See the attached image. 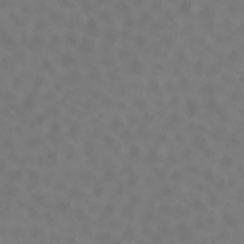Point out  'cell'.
Here are the masks:
<instances>
[{"label": "cell", "instance_id": "cell-1", "mask_svg": "<svg viewBox=\"0 0 244 244\" xmlns=\"http://www.w3.org/2000/svg\"><path fill=\"white\" fill-rule=\"evenodd\" d=\"M93 48H96V42H93V38H92V36L80 38V42H78V52H80V54H84V55L92 54Z\"/></svg>", "mask_w": 244, "mask_h": 244}, {"label": "cell", "instance_id": "cell-2", "mask_svg": "<svg viewBox=\"0 0 244 244\" xmlns=\"http://www.w3.org/2000/svg\"><path fill=\"white\" fill-rule=\"evenodd\" d=\"M84 27H86V32L90 36H96L97 32H99V23H97V19H93V17H88Z\"/></svg>", "mask_w": 244, "mask_h": 244}, {"label": "cell", "instance_id": "cell-3", "mask_svg": "<svg viewBox=\"0 0 244 244\" xmlns=\"http://www.w3.org/2000/svg\"><path fill=\"white\" fill-rule=\"evenodd\" d=\"M44 44H46V38L42 36V34H32V36L29 38V48H32V50H40Z\"/></svg>", "mask_w": 244, "mask_h": 244}, {"label": "cell", "instance_id": "cell-4", "mask_svg": "<svg viewBox=\"0 0 244 244\" xmlns=\"http://www.w3.org/2000/svg\"><path fill=\"white\" fill-rule=\"evenodd\" d=\"M59 65L63 67V69H71V67H74L76 65V59H74L71 54H63L59 57Z\"/></svg>", "mask_w": 244, "mask_h": 244}, {"label": "cell", "instance_id": "cell-5", "mask_svg": "<svg viewBox=\"0 0 244 244\" xmlns=\"http://www.w3.org/2000/svg\"><path fill=\"white\" fill-rule=\"evenodd\" d=\"M175 233H177V236H179L181 240H183V239H189V236H191V227L185 225V223H179L177 229H175Z\"/></svg>", "mask_w": 244, "mask_h": 244}, {"label": "cell", "instance_id": "cell-6", "mask_svg": "<svg viewBox=\"0 0 244 244\" xmlns=\"http://www.w3.org/2000/svg\"><path fill=\"white\" fill-rule=\"evenodd\" d=\"M116 40H118V31H116V29H107L105 42H107V44H115Z\"/></svg>", "mask_w": 244, "mask_h": 244}, {"label": "cell", "instance_id": "cell-7", "mask_svg": "<svg viewBox=\"0 0 244 244\" xmlns=\"http://www.w3.org/2000/svg\"><path fill=\"white\" fill-rule=\"evenodd\" d=\"M2 46L8 48V50H12V48H15V38H12L8 34V32H2Z\"/></svg>", "mask_w": 244, "mask_h": 244}, {"label": "cell", "instance_id": "cell-8", "mask_svg": "<svg viewBox=\"0 0 244 244\" xmlns=\"http://www.w3.org/2000/svg\"><path fill=\"white\" fill-rule=\"evenodd\" d=\"M15 193H17V187H15V183H6V185H4V197H6V198L15 197Z\"/></svg>", "mask_w": 244, "mask_h": 244}, {"label": "cell", "instance_id": "cell-9", "mask_svg": "<svg viewBox=\"0 0 244 244\" xmlns=\"http://www.w3.org/2000/svg\"><path fill=\"white\" fill-rule=\"evenodd\" d=\"M65 42H67V44H78L80 38L76 36V32H74V31H67V32H65Z\"/></svg>", "mask_w": 244, "mask_h": 244}, {"label": "cell", "instance_id": "cell-10", "mask_svg": "<svg viewBox=\"0 0 244 244\" xmlns=\"http://www.w3.org/2000/svg\"><path fill=\"white\" fill-rule=\"evenodd\" d=\"M6 175H8L10 183H14V181H19V179H21V175H23V174H21V170H19V168H15V170H10Z\"/></svg>", "mask_w": 244, "mask_h": 244}, {"label": "cell", "instance_id": "cell-11", "mask_svg": "<svg viewBox=\"0 0 244 244\" xmlns=\"http://www.w3.org/2000/svg\"><path fill=\"white\" fill-rule=\"evenodd\" d=\"M38 179H40V174H38L36 170H32L31 174H29V189L34 187V185H38Z\"/></svg>", "mask_w": 244, "mask_h": 244}, {"label": "cell", "instance_id": "cell-12", "mask_svg": "<svg viewBox=\"0 0 244 244\" xmlns=\"http://www.w3.org/2000/svg\"><path fill=\"white\" fill-rule=\"evenodd\" d=\"M197 111H198V103L189 97V99H187V115H195Z\"/></svg>", "mask_w": 244, "mask_h": 244}, {"label": "cell", "instance_id": "cell-13", "mask_svg": "<svg viewBox=\"0 0 244 244\" xmlns=\"http://www.w3.org/2000/svg\"><path fill=\"white\" fill-rule=\"evenodd\" d=\"M115 8L118 10V12H122L124 15H130V4H128V2H116Z\"/></svg>", "mask_w": 244, "mask_h": 244}, {"label": "cell", "instance_id": "cell-14", "mask_svg": "<svg viewBox=\"0 0 244 244\" xmlns=\"http://www.w3.org/2000/svg\"><path fill=\"white\" fill-rule=\"evenodd\" d=\"M219 164H221V168H233V164H235V160H233V158L231 157H221L219 158Z\"/></svg>", "mask_w": 244, "mask_h": 244}, {"label": "cell", "instance_id": "cell-15", "mask_svg": "<svg viewBox=\"0 0 244 244\" xmlns=\"http://www.w3.org/2000/svg\"><path fill=\"white\" fill-rule=\"evenodd\" d=\"M134 44L137 48H145V46H147V38L143 36V34H137V36L134 38Z\"/></svg>", "mask_w": 244, "mask_h": 244}, {"label": "cell", "instance_id": "cell-16", "mask_svg": "<svg viewBox=\"0 0 244 244\" xmlns=\"http://www.w3.org/2000/svg\"><path fill=\"white\" fill-rule=\"evenodd\" d=\"M200 90H202L204 96H212V93H214V84L206 82V84H202V86H200Z\"/></svg>", "mask_w": 244, "mask_h": 244}, {"label": "cell", "instance_id": "cell-17", "mask_svg": "<svg viewBox=\"0 0 244 244\" xmlns=\"http://www.w3.org/2000/svg\"><path fill=\"white\" fill-rule=\"evenodd\" d=\"M32 107H34V99H32V97H25V99H23V109L31 111Z\"/></svg>", "mask_w": 244, "mask_h": 244}, {"label": "cell", "instance_id": "cell-18", "mask_svg": "<svg viewBox=\"0 0 244 244\" xmlns=\"http://www.w3.org/2000/svg\"><path fill=\"white\" fill-rule=\"evenodd\" d=\"M57 210H59V212H69V202H67V200H59V202H57Z\"/></svg>", "mask_w": 244, "mask_h": 244}, {"label": "cell", "instance_id": "cell-19", "mask_svg": "<svg viewBox=\"0 0 244 244\" xmlns=\"http://www.w3.org/2000/svg\"><path fill=\"white\" fill-rule=\"evenodd\" d=\"M141 71H143L141 61H132V73H141Z\"/></svg>", "mask_w": 244, "mask_h": 244}, {"label": "cell", "instance_id": "cell-20", "mask_svg": "<svg viewBox=\"0 0 244 244\" xmlns=\"http://www.w3.org/2000/svg\"><path fill=\"white\" fill-rule=\"evenodd\" d=\"M139 153H141V149H139L137 145H132V147H130V157H132V158L139 157Z\"/></svg>", "mask_w": 244, "mask_h": 244}, {"label": "cell", "instance_id": "cell-21", "mask_svg": "<svg viewBox=\"0 0 244 244\" xmlns=\"http://www.w3.org/2000/svg\"><path fill=\"white\" fill-rule=\"evenodd\" d=\"M223 221H225L227 225H235V216H233V214H225V216H223Z\"/></svg>", "mask_w": 244, "mask_h": 244}, {"label": "cell", "instance_id": "cell-22", "mask_svg": "<svg viewBox=\"0 0 244 244\" xmlns=\"http://www.w3.org/2000/svg\"><path fill=\"white\" fill-rule=\"evenodd\" d=\"M42 120H44V115H42V113H38V115L32 116V124L38 126V124H42Z\"/></svg>", "mask_w": 244, "mask_h": 244}, {"label": "cell", "instance_id": "cell-23", "mask_svg": "<svg viewBox=\"0 0 244 244\" xmlns=\"http://www.w3.org/2000/svg\"><path fill=\"white\" fill-rule=\"evenodd\" d=\"M42 139L40 137H32V139H27V145L29 147H36V145H40Z\"/></svg>", "mask_w": 244, "mask_h": 244}, {"label": "cell", "instance_id": "cell-24", "mask_svg": "<svg viewBox=\"0 0 244 244\" xmlns=\"http://www.w3.org/2000/svg\"><path fill=\"white\" fill-rule=\"evenodd\" d=\"M124 239H126V240L134 239V227H126V231H124Z\"/></svg>", "mask_w": 244, "mask_h": 244}, {"label": "cell", "instance_id": "cell-25", "mask_svg": "<svg viewBox=\"0 0 244 244\" xmlns=\"http://www.w3.org/2000/svg\"><path fill=\"white\" fill-rule=\"evenodd\" d=\"M193 145H195V147H204V137H202V135H197L195 141H193Z\"/></svg>", "mask_w": 244, "mask_h": 244}, {"label": "cell", "instance_id": "cell-26", "mask_svg": "<svg viewBox=\"0 0 244 244\" xmlns=\"http://www.w3.org/2000/svg\"><path fill=\"white\" fill-rule=\"evenodd\" d=\"M236 57H239V52H236V50H231L229 54H227V59H231V61H235Z\"/></svg>", "mask_w": 244, "mask_h": 244}, {"label": "cell", "instance_id": "cell-27", "mask_svg": "<svg viewBox=\"0 0 244 244\" xmlns=\"http://www.w3.org/2000/svg\"><path fill=\"white\" fill-rule=\"evenodd\" d=\"M179 10H181V12H189V10H191V4H189V2H181V4H179Z\"/></svg>", "mask_w": 244, "mask_h": 244}, {"label": "cell", "instance_id": "cell-28", "mask_svg": "<svg viewBox=\"0 0 244 244\" xmlns=\"http://www.w3.org/2000/svg\"><path fill=\"white\" fill-rule=\"evenodd\" d=\"M191 206H193V208H197V210H202V208H204V204L200 202V200H193V202H191Z\"/></svg>", "mask_w": 244, "mask_h": 244}, {"label": "cell", "instance_id": "cell-29", "mask_svg": "<svg viewBox=\"0 0 244 244\" xmlns=\"http://www.w3.org/2000/svg\"><path fill=\"white\" fill-rule=\"evenodd\" d=\"M193 69L197 71V73H202V71H204V65L198 61V63H195V65H193Z\"/></svg>", "mask_w": 244, "mask_h": 244}, {"label": "cell", "instance_id": "cell-30", "mask_svg": "<svg viewBox=\"0 0 244 244\" xmlns=\"http://www.w3.org/2000/svg\"><path fill=\"white\" fill-rule=\"evenodd\" d=\"M42 69H44V71H52V63L48 59H44V61H42Z\"/></svg>", "mask_w": 244, "mask_h": 244}, {"label": "cell", "instance_id": "cell-31", "mask_svg": "<svg viewBox=\"0 0 244 244\" xmlns=\"http://www.w3.org/2000/svg\"><path fill=\"white\" fill-rule=\"evenodd\" d=\"M124 23L128 25V27H130V25H134V17H132V15H124Z\"/></svg>", "mask_w": 244, "mask_h": 244}, {"label": "cell", "instance_id": "cell-32", "mask_svg": "<svg viewBox=\"0 0 244 244\" xmlns=\"http://www.w3.org/2000/svg\"><path fill=\"white\" fill-rule=\"evenodd\" d=\"M149 19H151V14H149V12H141V21H143V23L149 21Z\"/></svg>", "mask_w": 244, "mask_h": 244}, {"label": "cell", "instance_id": "cell-33", "mask_svg": "<svg viewBox=\"0 0 244 244\" xmlns=\"http://www.w3.org/2000/svg\"><path fill=\"white\" fill-rule=\"evenodd\" d=\"M118 57H124V59H126V57H130V50H120L118 52Z\"/></svg>", "mask_w": 244, "mask_h": 244}, {"label": "cell", "instance_id": "cell-34", "mask_svg": "<svg viewBox=\"0 0 244 244\" xmlns=\"http://www.w3.org/2000/svg\"><path fill=\"white\" fill-rule=\"evenodd\" d=\"M160 239H162V236H160V233H155V236H151V242H155V244H157V242H160Z\"/></svg>", "mask_w": 244, "mask_h": 244}, {"label": "cell", "instance_id": "cell-35", "mask_svg": "<svg viewBox=\"0 0 244 244\" xmlns=\"http://www.w3.org/2000/svg\"><path fill=\"white\" fill-rule=\"evenodd\" d=\"M67 80H69V82H74V80H78V73H76V74H74V73H69V78H67Z\"/></svg>", "mask_w": 244, "mask_h": 244}, {"label": "cell", "instance_id": "cell-36", "mask_svg": "<svg viewBox=\"0 0 244 244\" xmlns=\"http://www.w3.org/2000/svg\"><path fill=\"white\" fill-rule=\"evenodd\" d=\"M120 126H122L120 118H113V128H120Z\"/></svg>", "mask_w": 244, "mask_h": 244}, {"label": "cell", "instance_id": "cell-37", "mask_svg": "<svg viewBox=\"0 0 244 244\" xmlns=\"http://www.w3.org/2000/svg\"><path fill=\"white\" fill-rule=\"evenodd\" d=\"M82 8L86 10V12H90V10L93 8V4H88V2H84V4H82Z\"/></svg>", "mask_w": 244, "mask_h": 244}, {"label": "cell", "instance_id": "cell-38", "mask_svg": "<svg viewBox=\"0 0 244 244\" xmlns=\"http://www.w3.org/2000/svg\"><path fill=\"white\" fill-rule=\"evenodd\" d=\"M50 42H52V44H57V42H59V36H57V34H54V36L50 38Z\"/></svg>", "mask_w": 244, "mask_h": 244}, {"label": "cell", "instance_id": "cell-39", "mask_svg": "<svg viewBox=\"0 0 244 244\" xmlns=\"http://www.w3.org/2000/svg\"><path fill=\"white\" fill-rule=\"evenodd\" d=\"M208 109H210V111H216V101H208Z\"/></svg>", "mask_w": 244, "mask_h": 244}, {"label": "cell", "instance_id": "cell-40", "mask_svg": "<svg viewBox=\"0 0 244 244\" xmlns=\"http://www.w3.org/2000/svg\"><path fill=\"white\" fill-rule=\"evenodd\" d=\"M103 212H105V216H111V212H113V206H107Z\"/></svg>", "mask_w": 244, "mask_h": 244}, {"label": "cell", "instance_id": "cell-41", "mask_svg": "<svg viewBox=\"0 0 244 244\" xmlns=\"http://www.w3.org/2000/svg\"><path fill=\"white\" fill-rule=\"evenodd\" d=\"M197 244H206V242H204V240H198V242Z\"/></svg>", "mask_w": 244, "mask_h": 244}, {"label": "cell", "instance_id": "cell-42", "mask_svg": "<svg viewBox=\"0 0 244 244\" xmlns=\"http://www.w3.org/2000/svg\"><path fill=\"white\" fill-rule=\"evenodd\" d=\"M240 80H244V73H242V74H240Z\"/></svg>", "mask_w": 244, "mask_h": 244}, {"label": "cell", "instance_id": "cell-43", "mask_svg": "<svg viewBox=\"0 0 244 244\" xmlns=\"http://www.w3.org/2000/svg\"><path fill=\"white\" fill-rule=\"evenodd\" d=\"M168 244H175V242H168Z\"/></svg>", "mask_w": 244, "mask_h": 244}]
</instances>
